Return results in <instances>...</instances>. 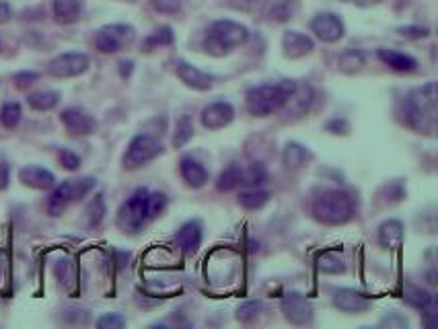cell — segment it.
<instances>
[{
    "label": "cell",
    "instance_id": "8",
    "mask_svg": "<svg viewBox=\"0 0 438 329\" xmlns=\"http://www.w3.org/2000/svg\"><path fill=\"white\" fill-rule=\"evenodd\" d=\"M134 37H136V31L130 25H122V23L106 25V27H101L97 31L95 48L101 54H118V52H122V50L132 46Z\"/></svg>",
    "mask_w": 438,
    "mask_h": 329
},
{
    "label": "cell",
    "instance_id": "18",
    "mask_svg": "<svg viewBox=\"0 0 438 329\" xmlns=\"http://www.w3.org/2000/svg\"><path fill=\"white\" fill-rule=\"evenodd\" d=\"M179 171H181L183 182L188 183L190 187H193V189L204 187L206 182H208V171H206V167L200 163V161H195V159L190 157V155L181 157V161H179Z\"/></svg>",
    "mask_w": 438,
    "mask_h": 329
},
{
    "label": "cell",
    "instance_id": "15",
    "mask_svg": "<svg viewBox=\"0 0 438 329\" xmlns=\"http://www.w3.org/2000/svg\"><path fill=\"white\" fill-rule=\"evenodd\" d=\"M282 50H284L286 58L297 60V58H305V56L311 54L315 50V43L309 36L290 29V31H284V36H282Z\"/></svg>",
    "mask_w": 438,
    "mask_h": 329
},
{
    "label": "cell",
    "instance_id": "21",
    "mask_svg": "<svg viewBox=\"0 0 438 329\" xmlns=\"http://www.w3.org/2000/svg\"><path fill=\"white\" fill-rule=\"evenodd\" d=\"M377 56H379V60H381L385 66L397 70V73H414V70L418 68V60H416V58L403 54V52H397V50L381 48V50H377Z\"/></svg>",
    "mask_w": 438,
    "mask_h": 329
},
{
    "label": "cell",
    "instance_id": "29",
    "mask_svg": "<svg viewBox=\"0 0 438 329\" xmlns=\"http://www.w3.org/2000/svg\"><path fill=\"white\" fill-rule=\"evenodd\" d=\"M311 157H313V155H311V150H307L305 147H300L298 142H288L286 148H284V163L288 164V167H292V169L302 167V164L307 163Z\"/></svg>",
    "mask_w": 438,
    "mask_h": 329
},
{
    "label": "cell",
    "instance_id": "47",
    "mask_svg": "<svg viewBox=\"0 0 438 329\" xmlns=\"http://www.w3.org/2000/svg\"><path fill=\"white\" fill-rule=\"evenodd\" d=\"M0 50H2V41H0Z\"/></svg>",
    "mask_w": 438,
    "mask_h": 329
},
{
    "label": "cell",
    "instance_id": "1",
    "mask_svg": "<svg viewBox=\"0 0 438 329\" xmlns=\"http://www.w3.org/2000/svg\"><path fill=\"white\" fill-rule=\"evenodd\" d=\"M167 206V196L163 192H151L138 187L118 210V226L123 233H141L142 229L157 219Z\"/></svg>",
    "mask_w": 438,
    "mask_h": 329
},
{
    "label": "cell",
    "instance_id": "26",
    "mask_svg": "<svg viewBox=\"0 0 438 329\" xmlns=\"http://www.w3.org/2000/svg\"><path fill=\"white\" fill-rule=\"evenodd\" d=\"M270 200V192H265L262 187H251L239 194V206L245 210H260Z\"/></svg>",
    "mask_w": 438,
    "mask_h": 329
},
{
    "label": "cell",
    "instance_id": "45",
    "mask_svg": "<svg viewBox=\"0 0 438 329\" xmlns=\"http://www.w3.org/2000/svg\"><path fill=\"white\" fill-rule=\"evenodd\" d=\"M132 70H134V62H120V73H122V76H130L132 74Z\"/></svg>",
    "mask_w": 438,
    "mask_h": 329
},
{
    "label": "cell",
    "instance_id": "25",
    "mask_svg": "<svg viewBox=\"0 0 438 329\" xmlns=\"http://www.w3.org/2000/svg\"><path fill=\"white\" fill-rule=\"evenodd\" d=\"M60 103V93L58 91H36L27 97V105L36 111H50Z\"/></svg>",
    "mask_w": 438,
    "mask_h": 329
},
{
    "label": "cell",
    "instance_id": "40",
    "mask_svg": "<svg viewBox=\"0 0 438 329\" xmlns=\"http://www.w3.org/2000/svg\"><path fill=\"white\" fill-rule=\"evenodd\" d=\"M151 2L161 13H177L179 11V0H151Z\"/></svg>",
    "mask_w": 438,
    "mask_h": 329
},
{
    "label": "cell",
    "instance_id": "2",
    "mask_svg": "<svg viewBox=\"0 0 438 329\" xmlns=\"http://www.w3.org/2000/svg\"><path fill=\"white\" fill-rule=\"evenodd\" d=\"M399 115L407 128L432 134L437 124V85L428 83L422 89L407 93L403 97Z\"/></svg>",
    "mask_w": 438,
    "mask_h": 329
},
{
    "label": "cell",
    "instance_id": "36",
    "mask_svg": "<svg viewBox=\"0 0 438 329\" xmlns=\"http://www.w3.org/2000/svg\"><path fill=\"white\" fill-rule=\"evenodd\" d=\"M58 161L66 169V171H76L81 167V157L76 152H72L68 148H60L58 152Z\"/></svg>",
    "mask_w": 438,
    "mask_h": 329
},
{
    "label": "cell",
    "instance_id": "48",
    "mask_svg": "<svg viewBox=\"0 0 438 329\" xmlns=\"http://www.w3.org/2000/svg\"><path fill=\"white\" fill-rule=\"evenodd\" d=\"M344 2H352V0H344Z\"/></svg>",
    "mask_w": 438,
    "mask_h": 329
},
{
    "label": "cell",
    "instance_id": "3",
    "mask_svg": "<svg viewBox=\"0 0 438 329\" xmlns=\"http://www.w3.org/2000/svg\"><path fill=\"white\" fill-rule=\"evenodd\" d=\"M249 37V29L241 23L228 21V19H220L214 21L206 36H204V52L210 56H227L233 50L241 48Z\"/></svg>",
    "mask_w": 438,
    "mask_h": 329
},
{
    "label": "cell",
    "instance_id": "41",
    "mask_svg": "<svg viewBox=\"0 0 438 329\" xmlns=\"http://www.w3.org/2000/svg\"><path fill=\"white\" fill-rule=\"evenodd\" d=\"M325 128L330 130L332 134H348V130H350V126H348V122L346 120H340V118H335V120H332Z\"/></svg>",
    "mask_w": 438,
    "mask_h": 329
},
{
    "label": "cell",
    "instance_id": "35",
    "mask_svg": "<svg viewBox=\"0 0 438 329\" xmlns=\"http://www.w3.org/2000/svg\"><path fill=\"white\" fill-rule=\"evenodd\" d=\"M87 214L91 226H97V224L103 220V216H106V202H103V196H101V194L91 202V206L87 208Z\"/></svg>",
    "mask_w": 438,
    "mask_h": 329
},
{
    "label": "cell",
    "instance_id": "7",
    "mask_svg": "<svg viewBox=\"0 0 438 329\" xmlns=\"http://www.w3.org/2000/svg\"><path fill=\"white\" fill-rule=\"evenodd\" d=\"M163 150L165 148H163L157 136H153V134H138V136H134L130 140V145H128L126 152H123V169H128V171L141 169L146 163H151L157 157H161Z\"/></svg>",
    "mask_w": 438,
    "mask_h": 329
},
{
    "label": "cell",
    "instance_id": "16",
    "mask_svg": "<svg viewBox=\"0 0 438 329\" xmlns=\"http://www.w3.org/2000/svg\"><path fill=\"white\" fill-rule=\"evenodd\" d=\"M19 182L31 189H52L56 185V177H54L52 171H48L46 167H39V164H29V167H23L19 171Z\"/></svg>",
    "mask_w": 438,
    "mask_h": 329
},
{
    "label": "cell",
    "instance_id": "12",
    "mask_svg": "<svg viewBox=\"0 0 438 329\" xmlns=\"http://www.w3.org/2000/svg\"><path fill=\"white\" fill-rule=\"evenodd\" d=\"M60 120L74 136H91L97 130V120L83 108H66L60 113Z\"/></svg>",
    "mask_w": 438,
    "mask_h": 329
},
{
    "label": "cell",
    "instance_id": "22",
    "mask_svg": "<svg viewBox=\"0 0 438 329\" xmlns=\"http://www.w3.org/2000/svg\"><path fill=\"white\" fill-rule=\"evenodd\" d=\"M52 13L56 23L72 25L81 19L83 13V0H54Z\"/></svg>",
    "mask_w": 438,
    "mask_h": 329
},
{
    "label": "cell",
    "instance_id": "13",
    "mask_svg": "<svg viewBox=\"0 0 438 329\" xmlns=\"http://www.w3.org/2000/svg\"><path fill=\"white\" fill-rule=\"evenodd\" d=\"M313 103V89L309 85H298L295 87V91L288 95V99L284 101L282 105V113H284V120H290L295 122L298 118H302L309 108Z\"/></svg>",
    "mask_w": 438,
    "mask_h": 329
},
{
    "label": "cell",
    "instance_id": "38",
    "mask_svg": "<svg viewBox=\"0 0 438 329\" xmlns=\"http://www.w3.org/2000/svg\"><path fill=\"white\" fill-rule=\"evenodd\" d=\"M123 325H126V319H123L122 315H118V313H107V315L97 319V328L101 329L123 328Z\"/></svg>",
    "mask_w": 438,
    "mask_h": 329
},
{
    "label": "cell",
    "instance_id": "20",
    "mask_svg": "<svg viewBox=\"0 0 438 329\" xmlns=\"http://www.w3.org/2000/svg\"><path fill=\"white\" fill-rule=\"evenodd\" d=\"M175 243L185 254H195L198 247L202 245V224L198 220H190L181 224V229L175 235Z\"/></svg>",
    "mask_w": 438,
    "mask_h": 329
},
{
    "label": "cell",
    "instance_id": "44",
    "mask_svg": "<svg viewBox=\"0 0 438 329\" xmlns=\"http://www.w3.org/2000/svg\"><path fill=\"white\" fill-rule=\"evenodd\" d=\"M11 17H13V9H11V4H6V2H0V25L9 23V21H11Z\"/></svg>",
    "mask_w": 438,
    "mask_h": 329
},
{
    "label": "cell",
    "instance_id": "31",
    "mask_svg": "<svg viewBox=\"0 0 438 329\" xmlns=\"http://www.w3.org/2000/svg\"><path fill=\"white\" fill-rule=\"evenodd\" d=\"M23 120V110L17 101H9L0 108V124L6 130H15Z\"/></svg>",
    "mask_w": 438,
    "mask_h": 329
},
{
    "label": "cell",
    "instance_id": "11",
    "mask_svg": "<svg viewBox=\"0 0 438 329\" xmlns=\"http://www.w3.org/2000/svg\"><path fill=\"white\" fill-rule=\"evenodd\" d=\"M311 31L315 33L317 39L325 41V43H335L340 41L344 33H346V27H344V21L333 15V13H319L311 21Z\"/></svg>",
    "mask_w": 438,
    "mask_h": 329
},
{
    "label": "cell",
    "instance_id": "34",
    "mask_svg": "<svg viewBox=\"0 0 438 329\" xmlns=\"http://www.w3.org/2000/svg\"><path fill=\"white\" fill-rule=\"evenodd\" d=\"M262 301H247V303H243V305L237 309V319L243 321V323H249V321H253V319L262 313Z\"/></svg>",
    "mask_w": 438,
    "mask_h": 329
},
{
    "label": "cell",
    "instance_id": "33",
    "mask_svg": "<svg viewBox=\"0 0 438 329\" xmlns=\"http://www.w3.org/2000/svg\"><path fill=\"white\" fill-rule=\"evenodd\" d=\"M265 182H268V171L262 163H253L247 171H243V183H247V185L260 187Z\"/></svg>",
    "mask_w": 438,
    "mask_h": 329
},
{
    "label": "cell",
    "instance_id": "39",
    "mask_svg": "<svg viewBox=\"0 0 438 329\" xmlns=\"http://www.w3.org/2000/svg\"><path fill=\"white\" fill-rule=\"evenodd\" d=\"M37 78H39V74L37 73H17L15 76H13V80H15L17 89H27V87H31Z\"/></svg>",
    "mask_w": 438,
    "mask_h": 329
},
{
    "label": "cell",
    "instance_id": "23",
    "mask_svg": "<svg viewBox=\"0 0 438 329\" xmlns=\"http://www.w3.org/2000/svg\"><path fill=\"white\" fill-rule=\"evenodd\" d=\"M379 243L387 249H397L403 243V224L402 220L389 219L379 226Z\"/></svg>",
    "mask_w": 438,
    "mask_h": 329
},
{
    "label": "cell",
    "instance_id": "46",
    "mask_svg": "<svg viewBox=\"0 0 438 329\" xmlns=\"http://www.w3.org/2000/svg\"><path fill=\"white\" fill-rule=\"evenodd\" d=\"M352 2H356L358 6H372V4H379L381 0H352Z\"/></svg>",
    "mask_w": 438,
    "mask_h": 329
},
{
    "label": "cell",
    "instance_id": "49",
    "mask_svg": "<svg viewBox=\"0 0 438 329\" xmlns=\"http://www.w3.org/2000/svg\"><path fill=\"white\" fill-rule=\"evenodd\" d=\"M0 274H2V270H0Z\"/></svg>",
    "mask_w": 438,
    "mask_h": 329
},
{
    "label": "cell",
    "instance_id": "28",
    "mask_svg": "<svg viewBox=\"0 0 438 329\" xmlns=\"http://www.w3.org/2000/svg\"><path fill=\"white\" fill-rule=\"evenodd\" d=\"M173 41H175L173 29L165 25V27H158L155 33H151V36L144 39L142 50H144V52H153V50H157L161 46H171Z\"/></svg>",
    "mask_w": 438,
    "mask_h": 329
},
{
    "label": "cell",
    "instance_id": "4",
    "mask_svg": "<svg viewBox=\"0 0 438 329\" xmlns=\"http://www.w3.org/2000/svg\"><path fill=\"white\" fill-rule=\"evenodd\" d=\"M297 80H280V83H270L249 89L245 95L247 110L255 118H265L282 110L284 101L288 95L295 91Z\"/></svg>",
    "mask_w": 438,
    "mask_h": 329
},
{
    "label": "cell",
    "instance_id": "27",
    "mask_svg": "<svg viewBox=\"0 0 438 329\" xmlns=\"http://www.w3.org/2000/svg\"><path fill=\"white\" fill-rule=\"evenodd\" d=\"M317 270L323 274H344L346 263L337 251H325V254L317 256Z\"/></svg>",
    "mask_w": 438,
    "mask_h": 329
},
{
    "label": "cell",
    "instance_id": "6",
    "mask_svg": "<svg viewBox=\"0 0 438 329\" xmlns=\"http://www.w3.org/2000/svg\"><path fill=\"white\" fill-rule=\"evenodd\" d=\"M93 187H95V179L93 177L66 179L60 185H54L52 194L48 198V212H50V216H60L72 202L83 200Z\"/></svg>",
    "mask_w": 438,
    "mask_h": 329
},
{
    "label": "cell",
    "instance_id": "5",
    "mask_svg": "<svg viewBox=\"0 0 438 329\" xmlns=\"http://www.w3.org/2000/svg\"><path fill=\"white\" fill-rule=\"evenodd\" d=\"M311 210L323 224H344L354 214V200L342 189H323L315 196Z\"/></svg>",
    "mask_w": 438,
    "mask_h": 329
},
{
    "label": "cell",
    "instance_id": "32",
    "mask_svg": "<svg viewBox=\"0 0 438 329\" xmlns=\"http://www.w3.org/2000/svg\"><path fill=\"white\" fill-rule=\"evenodd\" d=\"M193 136V122L190 115H179L175 124V132H173V147L181 148L185 147Z\"/></svg>",
    "mask_w": 438,
    "mask_h": 329
},
{
    "label": "cell",
    "instance_id": "19",
    "mask_svg": "<svg viewBox=\"0 0 438 329\" xmlns=\"http://www.w3.org/2000/svg\"><path fill=\"white\" fill-rule=\"evenodd\" d=\"M333 305L344 313H362L370 307V301L352 288H340L333 293Z\"/></svg>",
    "mask_w": 438,
    "mask_h": 329
},
{
    "label": "cell",
    "instance_id": "42",
    "mask_svg": "<svg viewBox=\"0 0 438 329\" xmlns=\"http://www.w3.org/2000/svg\"><path fill=\"white\" fill-rule=\"evenodd\" d=\"M399 33H402L403 37H416V39L430 36V31H428L426 27H402Z\"/></svg>",
    "mask_w": 438,
    "mask_h": 329
},
{
    "label": "cell",
    "instance_id": "14",
    "mask_svg": "<svg viewBox=\"0 0 438 329\" xmlns=\"http://www.w3.org/2000/svg\"><path fill=\"white\" fill-rule=\"evenodd\" d=\"M233 120H235V108L227 101L210 103L206 110L202 111V126L208 130L227 128Z\"/></svg>",
    "mask_w": 438,
    "mask_h": 329
},
{
    "label": "cell",
    "instance_id": "37",
    "mask_svg": "<svg viewBox=\"0 0 438 329\" xmlns=\"http://www.w3.org/2000/svg\"><path fill=\"white\" fill-rule=\"evenodd\" d=\"M268 0H227V4L235 11H243V13H255L260 11Z\"/></svg>",
    "mask_w": 438,
    "mask_h": 329
},
{
    "label": "cell",
    "instance_id": "24",
    "mask_svg": "<svg viewBox=\"0 0 438 329\" xmlns=\"http://www.w3.org/2000/svg\"><path fill=\"white\" fill-rule=\"evenodd\" d=\"M365 62H367V56L362 50H346L337 58V68L344 74H356L358 70H362Z\"/></svg>",
    "mask_w": 438,
    "mask_h": 329
},
{
    "label": "cell",
    "instance_id": "43",
    "mask_svg": "<svg viewBox=\"0 0 438 329\" xmlns=\"http://www.w3.org/2000/svg\"><path fill=\"white\" fill-rule=\"evenodd\" d=\"M9 183H11V164L0 161V189H6Z\"/></svg>",
    "mask_w": 438,
    "mask_h": 329
},
{
    "label": "cell",
    "instance_id": "17",
    "mask_svg": "<svg viewBox=\"0 0 438 329\" xmlns=\"http://www.w3.org/2000/svg\"><path fill=\"white\" fill-rule=\"evenodd\" d=\"M175 70L179 80H181L183 85L195 89V91H208V89H212V85H214V76L202 73L200 68H195L193 64H188V62H177Z\"/></svg>",
    "mask_w": 438,
    "mask_h": 329
},
{
    "label": "cell",
    "instance_id": "30",
    "mask_svg": "<svg viewBox=\"0 0 438 329\" xmlns=\"http://www.w3.org/2000/svg\"><path fill=\"white\" fill-rule=\"evenodd\" d=\"M241 183H243V171H241L237 164H230L228 169H225V171L218 175L216 187H218V192H230V189L239 187Z\"/></svg>",
    "mask_w": 438,
    "mask_h": 329
},
{
    "label": "cell",
    "instance_id": "9",
    "mask_svg": "<svg viewBox=\"0 0 438 329\" xmlns=\"http://www.w3.org/2000/svg\"><path fill=\"white\" fill-rule=\"evenodd\" d=\"M91 66V58L83 52H66L54 58L48 64V73L56 78H74L85 74Z\"/></svg>",
    "mask_w": 438,
    "mask_h": 329
},
{
    "label": "cell",
    "instance_id": "10",
    "mask_svg": "<svg viewBox=\"0 0 438 329\" xmlns=\"http://www.w3.org/2000/svg\"><path fill=\"white\" fill-rule=\"evenodd\" d=\"M282 313L295 325H307L313 319V305L307 296L298 293H288L282 298Z\"/></svg>",
    "mask_w": 438,
    "mask_h": 329
}]
</instances>
